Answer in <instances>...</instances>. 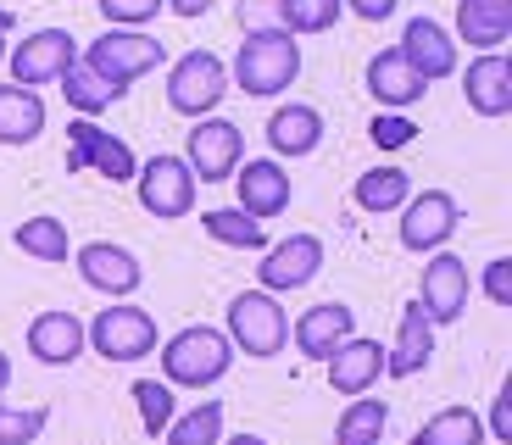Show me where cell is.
Masks as SVG:
<instances>
[{
  "mask_svg": "<svg viewBox=\"0 0 512 445\" xmlns=\"http://www.w3.org/2000/svg\"><path fill=\"white\" fill-rule=\"evenodd\" d=\"M301 78V39L284 28H251L234 51L229 84H240L251 101H273Z\"/></svg>",
  "mask_w": 512,
  "mask_h": 445,
  "instance_id": "1",
  "label": "cell"
},
{
  "mask_svg": "<svg viewBox=\"0 0 512 445\" xmlns=\"http://www.w3.org/2000/svg\"><path fill=\"white\" fill-rule=\"evenodd\" d=\"M156 356H162V379L173 384V390H212V384L229 379L234 368V345L223 329H212V323H190V329H179L173 340L156 345Z\"/></svg>",
  "mask_w": 512,
  "mask_h": 445,
  "instance_id": "2",
  "label": "cell"
},
{
  "mask_svg": "<svg viewBox=\"0 0 512 445\" xmlns=\"http://www.w3.org/2000/svg\"><path fill=\"white\" fill-rule=\"evenodd\" d=\"M78 62L128 95L145 73H156V67L167 62V45L156 34H145V28H106L101 39H90V45L78 51Z\"/></svg>",
  "mask_w": 512,
  "mask_h": 445,
  "instance_id": "3",
  "label": "cell"
},
{
  "mask_svg": "<svg viewBox=\"0 0 512 445\" xmlns=\"http://www.w3.org/2000/svg\"><path fill=\"white\" fill-rule=\"evenodd\" d=\"M229 345L245 356H256V362H268V356H279L284 345H290V312L279 306V295L268 290H240L229 301Z\"/></svg>",
  "mask_w": 512,
  "mask_h": 445,
  "instance_id": "4",
  "label": "cell"
},
{
  "mask_svg": "<svg viewBox=\"0 0 512 445\" xmlns=\"http://www.w3.org/2000/svg\"><path fill=\"white\" fill-rule=\"evenodd\" d=\"M84 340H90V351L101 356V362H145V356L162 345L156 340V318L145 306H128V301L101 306V312L84 323Z\"/></svg>",
  "mask_w": 512,
  "mask_h": 445,
  "instance_id": "5",
  "label": "cell"
},
{
  "mask_svg": "<svg viewBox=\"0 0 512 445\" xmlns=\"http://www.w3.org/2000/svg\"><path fill=\"white\" fill-rule=\"evenodd\" d=\"M229 95V62L218 51H184L167 67V106L179 117H212Z\"/></svg>",
  "mask_w": 512,
  "mask_h": 445,
  "instance_id": "6",
  "label": "cell"
},
{
  "mask_svg": "<svg viewBox=\"0 0 512 445\" xmlns=\"http://www.w3.org/2000/svg\"><path fill=\"white\" fill-rule=\"evenodd\" d=\"M134 195H140V206L156 217V223H179V217L195 212V173L184 156H151V162H140V173H134Z\"/></svg>",
  "mask_w": 512,
  "mask_h": 445,
  "instance_id": "7",
  "label": "cell"
},
{
  "mask_svg": "<svg viewBox=\"0 0 512 445\" xmlns=\"http://www.w3.org/2000/svg\"><path fill=\"white\" fill-rule=\"evenodd\" d=\"M184 162H190L195 184H223V178H234V167L245 162V134L240 123H229V117H195L190 140H184Z\"/></svg>",
  "mask_w": 512,
  "mask_h": 445,
  "instance_id": "8",
  "label": "cell"
},
{
  "mask_svg": "<svg viewBox=\"0 0 512 445\" xmlns=\"http://www.w3.org/2000/svg\"><path fill=\"white\" fill-rule=\"evenodd\" d=\"M73 62H78V39L67 34V28H34V34H23L12 51H6L12 84H23V89L56 84Z\"/></svg>",
  "mask_w": 512,
  "mask_h": 445,
  "instance_id": "9",
  "label": "cell"
},
{
  "mask_svg": "<svg viewBox=\"0 0 512 445\" xmlns=\"http://www.w3.org/2000/svg\"><path fill=\"white\" fill-rule=\"evenodd\" d=\"M84 167H95V173L112 178V184H134V173H140L128 140L95 128V117H73V123H67V173H84Z\"/></svg>",
  "mask_w": 512,
  "mask_h": 445,
  "instance_id": "10",
  "label": "cell"
},
{
  "mask_svg": "<svg viewBox=\"0 0 512 445\" xmlns=\"http://www.w3.org/2000/svg\"><path fill=\"white\" fill-rule=\"evenodd\" d=\"M457 223H462V206H457L451 190L407 195V206H401V251H412V256L446 251V240L457 234Z\"/></svg>",
  "mask_w": 512,
  "mask_h": 445,
  "instance_id": "11",
  "label": "cell"
},
{
  "mask_svg": "<svg viewBox=\"0 0 512 445\" xmlns=\"http://www.w3.org/2000/svg\"><path fill=\"white\" fill-rule=\"evenodd\" d=\"M468 295H474L468 262L451 256V251H429V262H423V284H418L423 318L435 323V329H446V323H457L462 312H468Z\"/></svg>",
  "mask_w": 512,
  "mask_h": 445,
  "instance_id": "12",
  "label": "cell"
},
{
  "mask_svg": "<svg viewBox=\"0 0 512 445\" xmlns=\"http://www.w3.org/2000/svg\"><path fill=\"white\" fill-rule=\"evenodd\" d=\"M73 267H78V279L90 284L95 295H106V301H128V295L145 284L140 256L128 251V245H112V240L78 245V251H73Z\"/></svg>",
  "mask_w": 512,
  "mask_h": 445,
  "instance_id": "13",
  "label": "cell"
},
{
  "mask_svg": "<svg viewBox=\"0 0 512 445\" xmlns=\"http://www.w3.org/2000/svg\"><path fill=\"white\" fill-rule=\"evenodd\" d=\"M323 273V240L318 234H290V240L268 245L262 251V267H256V290L268 295H290V290H307L312 279Z\"/></svg>",
  "mask_w": 512,
  "mask_h": 445,
  "instance_id": "14",
  "label": "cell"
},
{
  "mask_svg": "<svg viewBox=\"0 0 512 445\" xmlns=\"http://www.w3.org/2000/svg\"><path fill=\"white\" fill-rule=\"evenodd\" d=\"M234 195H240V212L268 223V217L290 212L295 201V184L290 173L279 167V156H256V162H240L234 167Z\"/></svg>",
  "mask_w": 512,
  "mask_h": 445,
  "instance_id": "15",
  "label": "cell"
},
{
  "mask_svg": "<svg viewBox=\"0 0 512 445\" xmlns=\"http://www.w3.org/2000/svg\"><path fill=\"white\" fill-rule=\"evenodd\" d=\"M396 51H401V62H407L423 84H440V78L457 73V39H451V28L435 23V17H407Z\"/></svg>",
  "mask_w": 512,
  "mask_h": 445,
  "instance_id": "16",
  "label": "cell"
},
{
  "mask_svg": "<svg viewBox=\"0 0 512 445\" xmlns=\"http://www.w3.org/2000/svg\"><path fill=\"white\" fill-rule=\"evenodd\" d=\"M462 101H468L474 117H490V123L512 112V62H507V51H479L474 62H468V73H462Z\"/></svg>",
  "mask_w": 512,
  "mask_h": 445,
  "instance_id": "17",
  "label": "cell"
},
{
  "mask_svg": "<svg viewBox=\"0 0 512 445\" xmlns=\"http://www.w3.org/2000/svg\"><path fill=\"white\" fill-rule=\"evenodd\" d=\"M351 334H357V312H351L346 301H318V306H307V312L295 318L290 340L307 362H329V351L346 345Z\"/></svg>",
  "mask_w": 512,
  "mask_h": 445,
  "instance_id": "18",
  "label": "cell"
},
{
  "mask_svg": "<svg viewBox=\"0 0 512 445\" xmlns=\"http://www.w3.org/2000/svg\"><path fill=\"white\" fill-rule=\"evenodd\" d=\"M84 351H90L84 318H73V312H62V306H51V312H39V318L28 323V356L45 362V368H73Z\"/></svg>",
  "mask_w": 512,
  "mask_h": 445,
  "instance_id": "19",
  "label": "cell"
},
{
  "mask_svg": "<svg viewBox=\"0 0 512 445\" xmlns=\"http://www.w3.org/2000/svg\"><path fill=\"white\" fill-rule=\"evenodd\" d=\"M429 362H435V323L423 318L418 295H412V301L401 306L396 345H384V373H390V379H418Z\"/></svg>",
  "mask_w": 512,
  "mask_h": 445,
  "instance_id": "20",
  "label": "cell"
},
{
  "mask_svg": "<svg viewBox=\"0 0 512 445\" xmlns=\"http://www.w3.org/2000/svg\"><path fill=\"white\" fill-rule=\"evenodd\" d=\"M323 368H329V390L334 395H368L373 384H379V373H384V345L368 340V334H351L346 345L329 351Z\"/></svg>",
  "mask_w": 512,
  "mask_h": 445,
  "instance_id": "21",
  "label": "cell"
},
{
  "mask_svg": "<svg viewBox=\"0 0 512 445\" xmlns=\"http://www.w3.org/2000/svg\"><path fill=\"white\" fill-rule=\"evenodd\" d=\"M268 145L273 156H290V162H301V156H312L323 145V112L307 101H290V106H273L268 117Z\"/></svg>",
  "mask_w": 512,
  "mask_h": 445,
  "instance_id": "22",
  "label": "cell"
},
{
  "mask_svg": "<svg viewBox=\"0 0 512 445\" xmlns=\"http://www.w3.org/2000/svg\"><path fill=\"white\" fill-rule=\"evenodd\" d=\"M468 51H501L512 39V0H457V34Z\"/></svg>",
  "mask_w": 512,
  "mask_h": 445,
  "instance_id": "23",
  "label": "cell"
},
{
  "mask_svg": "<svg viewBox=\"0 0 512 445\" xmlns=\"http://www.w3.org/2000/svg\"><path fill=\"white\" fill-rule=\"evenodd\" d=\"M368 95L384 106V112H407V106H418L423 95H429V84L401 62V51H379L368 62Z\"/></svg>",
  "mask_w": 512,
  "mask_h": 445,
  "instance_id": "24",
  "label": "cell"
},
{
  "mask_svg": "<svg viewBox=\"0 0 512 445\" xmlns=\"http://www.w3.org/2000/svg\"><path fill=\"white\" fill-rule=\"evenodd\" d=\"M45 95L23 84H0V145H34L45 134Z\"/></svg>",
  "mask_w": 512,
  "mask_h": 445,
  "instance_id": "25",
  "label": "cell"
},
{
  "mask_svg": "<svg viewBox=\"0 0 512 445\" xmlns=\"http://www.w3.org/2000/svg\"><path fill=\"white\" fill-rule=\"evenodd\" d=\"M485 418L474 407H440L435 418H423L412 445H485Z\"/></svg>",
  "mask_w": 512,
  "mask_h": 445,
  "instance_id": "26",
  "label": "cell"
},
{
  "mask_svg": "<svg viewBox=\"0 0 512 445\" xmlns=\"http://www.w3.org/2000/svg\"><path fill=\"white\" fill-rule=\"evenodd\" d=\"M412 195V178L401 173V167H373V173H362L357 184H351V201L362 206V212L384 217V212H401Z\"/></svg>",
  "mask_w": 512,
  "mask_h": 445,
  "instance_id": "27",
  "label": "cell"
},
{
  "mask_svg": "<svg viewBox=\"0 0 512 445\" xmlns=\"http://www.w3.org/2000/svg\"><path fill=\"white\" fill-rule=\"evenodd\" d=\"M12 245L34 262H67L73 256V240H67V223L62 217H23L12 229Z\"/></svg>",
  "mask_w": 512,
  "mask_h": 445,
  "instance_id": "28",
  "label": "cell"
},
{
  "mask_svg": "<svg viewBox=\"0 0 512 445\" xmlns=\"http://www.w3.org/2000/svg\"><path fill=\"white\" fill-rule=\"evenodd\" d=\"M201 229H206V240L229 245V251H268V229H262L256 217H245L240 206H218V212H201Z\"/></svg>",
  "mask_w": 512,
  "mask_h": 445,
  "instance_id": "29",
  "label": "cell"
},
{
  "mask_svg": "<svg viewBox=\"0 0 512 445\" xmlns=\"http://www.w3.org/2000/svg\"><path fill=\"white\" fill-rule=\"evenodd\" d=\"M384 429H390V407L373 395H351V407L334 423V445H379Z\"/></svg>",
  "mask_w": 512,
  "mask_h": 445,
  "instance_id": "30",
  "label": "cell"
},
{
  "mask_svg": "<svg viewBox=\"0 0 512 445\" xmlns=\"http://www.w3.org/2000/svg\"><path fill=\"white\" fill-rule=\"evenodd\" d=\"M56 84H62L67 106H73L78 117H101L106 106H117V101H123V89H112V84H106V78H95V73H90V67H84V62H73V67H67L62 78H56Z\"/></svg>",
  "mask_w": 512,
  "mask_h": 445,
  "instance_id": "31",
  "label": "cell"
},
{
  "mask_svg": "<svg viewBox=\"0 0 512 445\" xmlns=\"http://www.w3.org/2000/svg\"><path fill=\"white\" fill-rule=\"evenodd\" d=\"M340 17H346V0H279V28L295 39L329 34Z\"/></svg>",
  "mask_w": 512,
  "mask_h": 445,
  "instance_id": "32",
  "label": "cell"
},
{
  "mask_svg": "<svg viewBox=\"0 0 512 445\" xmlns=\"http://www.w3.org/2000/svg\"><path fill=\"white\" fill-rule=\"evenodd\" d=\"M218 440H223V401H201V407L179 412L162 434V445H218Z\"/></svg>",
  "mask_w": 512,
  "mask_h": 445,
  "instance_id": "33",
  "label": "cell"
},
{
  "mask_svg": "<svg viewBox=\"0 0 512 445\" xmlns=\"http://www.w3.org/2000/svg\"><path fill=\"white\" fill-rule=\"evenodd\" d=\"M134 407H140L145 434L162 440L167 423L179 418V395H173V384H167V379H134Z\"/></svg>",
  "mask_w": 512,
  "mask_h": 445,
  "instance_id": "34",
  "label": "cell"
},
{
  "mask_svg": "<svg viewBox=\"0 0 512 445\" xmlns=\"http://www.w3.org/2000/svg\"><path fill=\"white\" fill-rule=\"evenodd\" d=\"M51 423V407H6L0 401V445H34Z\"/></svg>",
  "mask_w": 512,
  "mask_h": 445,
  "instance_id": "35",
  "label": "cell"
},
{
  "mask_svg": "<svg viewBox=\"0 0 512 445\" xmlns=\"http://www.w3.org/2000/svg\"><path fill=\"white\" fill-rule=\"evenodd\" d=\"M167 12V0H101L106 28H145Z\"/></svg>",
  "mask_w": 512,
  "mask_h": 445,
  "instance_id": "36",
  "label": "cell"
},
{
  "mask_svg": "<svg viewBox=\"0 0 512 445\" xmlns=\"http://www.w3.org/2000/svg\"><path fill=\"white\" fill-rule=\"evenodd\" d=\"M368 140L379 145V151H401V145L418 140V123H412L407 112H379V117L368 123Z\"/></svg>",
  "mask_w": 512,
  "mask_h": 445,
  "instance_id": "37",
  "label": "cell"
},
{
  "mask_svg": "<svg viewBox=\"0 0 512 445\" xmlns=\"http://www.w3.org/2000/svg\"><path fill=\"white\" fill-rule=\"evenodd\" d=\"M479 290L496 306H512V256H490L485 273H479Z\"/></svg>",
  "mask_w": 512,
  "mask_h": 445,
  "instance_id": "38",
  "label": "cell"
},
{
  "mask_svg": "<svg viewBox=\"0 0 512 445\" xmlns=\"http://www.w3.org/2000/svg\"><path fill=\"white\" fill-rule=\"evenodd\" d=\"M485 434H490V440H501V445H512V384H501L496 401H490Z\"/></svg>",
  "mask_w": 512,
  "mask_h": 445,
  "instance_id": "39",
  "label": "cell"
},
{
  "mask_svg": "<svg viewBox=\"0 0 512 445\" xmlns=\"http://www.w3.org/2000/svg\"><path fill=\"white\" fill-rule=\"evenodd\" d=\"M240 28H279V0H240Z\"/></svg>",
  "mask_w": 512,
  "mask_h": 445,
  "instance_id": "40",
  "label": "cell"
},
{
  "mask_svg": "<svg viewBox=\"0 0 512 445\" xmlns=\"http://www.w3.org/2000/svg\"><path fill=\"white\" fill-rule=\"evenodd\" d=\"M401 0H346V12H357L362 23H390Z\"/></svg>",
  "mask_w": 512,
  "mask_h": 445,
  "instance_id": "41",
  "label": "cell"
},
{
  "mask_svg": "<svg viewBox=\"0 0 512 445\" xmlns=\"http://www.w3.org/2000/svg\"><path fill=\"white\" fill-rule=\"evenodd\" d=\"M212 6H218V0H167V12H173V17H184V23H195V17H206Z\"/></svg>",
  "mask_w": 512,
  "mask_h": 445,
  "instance_id": "42",
  "label": "cell"
},
{
  "mask_svg": "<svg viewBox=\"0 0 512 445\" xmlns=\"http://www.w3.org/2000/svg\"><path fill=\"white\" fill-rule=\"evenodd\" d=\"M6 34H12V12L0 6V62H6Z\"/></svg>",
  "mask_w": 512,
  "mask_h": 445,
  "instance_id": "43",
  "label": "cell"
},
{
  "mask_svg": "<svg viewBox=\"0 0 512 445\" xmlns=\"http://www.w3.org/2000/svg\"><path fill=\"white\" fill-rule=\"evenodd\" d=\"M6 390H12V356L0 351V395H6Z\"/></svg>",
  "mask_w": 512,
  "mask_h": 445,
  "instance_id": "44",
  "label": "cell"
},
{
  "mask_svg": "<svg viewBox=\"0 0 512 445\" xmlns=\"http://www.w3.org/2000/svg\"><path fill=\"white\" fill-rule=\"evenodd\" d=\"M229 445H273V440H262V434H234Z\"/></svg>",
  "mask_w": 512,
  "mask_h": 445,
  "instance_id": "45",
  "label": "cell"
},
{
  "mask_svg": "<svg viewBox=\"0 0 512 445\" xmlns=\"http://www.w3.org/2000/svg\"><path fill=\"white\" fill-rule=\"evenodd\" d=\"M379 445H384V440H379Z\"/></svg>",
  "mask_w": 512,
  "mask_h": 445,
  "instance_id": "46",
  "label": "cell"
}]
</instances>
